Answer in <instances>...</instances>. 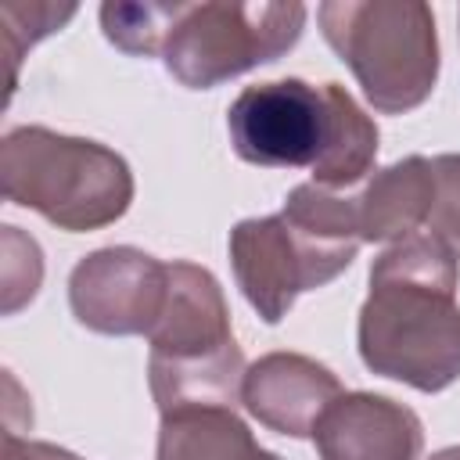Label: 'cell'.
Instances as JSON below:
<instances>
[{
  "instance_id": "cell-1",
  "label": "cell",
  "mask_w": 460,
  "mask_h": 460,
  "mask_svg": "<svg viewBox=\"0 0 460 460\" xmlns=\"http://www.w3.org/2000/svg\"><path fill=\"white\" fill-rule=\"evenodd\" d=\"M460 262L435 234H413L370 266L359 356L392 381L442 392L460 377Z\"/></svg>"
},
{
  "instance_id": "cell-2",
  "label": "cell",
  "mask_w": 460,
  "mask_h": 460,
  "mask_svg": "<svg viewBox=\"0 0 460 460\" xmlns=\"http://www.w3.org/2000/svg\"><path fill=\"white\" fill-rule=\"evenodd\" d=\"M234 151L266 169H313V183L349 190L377 158V126L341 83L273 79L237 93L226 111Z\"/></svg>"
},
{
  "instance_id": "cell-3",
  "label": "cell",
  "mask_w": 460,
  "mask_h": 460,
  "mask_svg": "<svg viewBox=\"0 0 460 460\" xmlns=\"http://www.w3.org/2000/svg\"><path fill=\"white\" fill-rule=\"evenodd\" d=\"M356 194L298 183L284 208L266 219H241L230 230V266L252 309L277 323L302 291L334 280L356 259Z\"/></svg>"
},
{
  "instance_id": "cell-4",
  "label": "cell",
  "mask_w": 460,
  "mask_h": 460,
  "mask_svg": "<svg viewBox=\"0 0 460 460\" xmlns=\"http://www.w3.org/2000/svg\"><path fill=\"white\" fill-rule=\"evenodd\" d=\"M147 381L162 413L187 406H237L244 356L234 341L219 280L194 262H169V295L151 327Z\"/></svg>"
},
{
  "instance_id": "cell-5",
  "label": "cell",
  "mask_w": 460,
  "mask_h": 460,
  "mask_svg": "<svg viewBox=\"0 0 460 460\" xmlns=\"http://www.w3.org/2000/svg\"><path fill=\"white\" fill-rule=\"evenodd\" d=\"M0 190L47 223L83 234L115 223L129 208L133 172L122 155L97 140L18 126L0 144Z\"/></svg>"
},
{
  "instance_id": "cell-6",
  "label": "cell",
  "mask_w": 460,
  "mask_h": 460,
  "mask_svg": "<svg viewBox=\"0 0 460 460\" xmlns=\"http://www.w3.org/2000/svg\"><path fill=\"white\" fill-rule=\"evenodd\" d=\"M316 18L374 111L402 115L431 97L438 79V36L428 4L331 0L320 4Z\"/></svg>"
},
{
  "instance_id": "cell-7",
  "label": "cell",
  "mask_w": 460,
  "mask_h": 460,
  "mask_svg": "<svg viewBox=\"0 0 460 460\" xmlns=\"http://www.w3.org/2000/svg\"><path fill=\"white\" fill-rule=\"evenodd\" d=\"M305 29L302 4H187L172 25L162 61L190 90H212L255 65L277 61Z\"/></svg>"
},
{
  "instance_id": "cell-8",
  "label": "cell",
  "mask_w": 460,
  "mask_h": 460,
  "mask_svg": "<svg viewBox=\"0 0 460 460\" xmlns=\"http://www.w3.org/2000/svg\"><path fill=\"white\" fill-rule=\"evenodd\" d=\"M169 262L119 244L75 262L68 277L72 316L97 334H151L165 309Z\"/></svg>"
},
{
  "instance_id": "cell-9",
  "label": "cell",
  "mask_w": 460,
  "mask_h": 460,
  "mask_svg": "<svg viewBox=\"0 0 460 460\" xmlns=\"http://www.w3.org/2000/svg\"><path fill=\"white\" fill-rule=\"evenodd\" d=\"M320 460H417L420 417L374 392H341L313 428Z\"/></svg>"
},
{
  "instance_id": "cell-10",
  "label": "cell",
  "mask_w": 460,
  "mask_h": 460,
  "mask_svg": "<svg viewBox=\"0 0 460 460\" xmlns=\"http://www.w3.org/2000/svg\"><path fill=\"white\" fill-rule=\"evenodd\" d=\"M341 395V381L302 352H270L244 374L241 402L270 431L305 438L327 406Z\"/></svg>"
},
{
  "instance_id": "cell-11",
  "label": "cell",
  "mask_w": 460,
  "mask_h": 460,
  "mask_svg": "<svg viewBox=\"0 0 460 460\" xmlns=\"http://www.w3.org/2000/svg\"><path fill=\"white\" fill-rule=\"evenodd\" d=\"M435 205V172L431 158L410 155L374 172L370 183L356 194L359 237L363 241H406L420 223H428Z\"/></svg>"
},
{
  "instance_id": "cell-12",
  "label": "cell",
  "mask_w": 460,
  "mask_h": 460,
  "mask_svg": "<svg viewBox=\"0 0 460 460\" xmlns=\"http://www.w3.org/2000/svg\"><path fill=\"white\" fill-rule=\"evenodd\" d=\"M158 460H280L262 449L230 406H187L162 413Z\"/></svg>"
},
{
  "instance_id": "cell-13",
  "label": "cell",
  "mask_w": 460,
  "mask_h": 460,
  "mask_svg": "<svg viewBox=\"0 0 460 460\" xmlns=\"http://www.w3.org/2000/svg\"><path fill=\"white\" fill-rule=\"evenodd\" d=\"M187 4H101V29L108 43H115L126 54H162L172 25L180 22Z\"/></svg>"
},
{
  "instance_id": "cell-14",
  "label": "cell",
  "mask_w": 460,
  "mask_h": 460,
  "mask_svg": "<svg viewBox=\"0 0 460 460\" xmlns=\"http://www.w3.org/2000/svg\"><path fill=\"white\" fill-rule=\"evenodd\" d=\"M75 4H18L4 0L0 4V50L7 61V101L18 83V65L29 47H36L43 36L58 32L65 22H72Z\"/></svg>"
},
{
  "instance_id": "cell-15",
  "label": "cell",
  "mask_w": 460,
  "mask_h": 460,
  "mask_svg": "<svg viewBox=\"0 0 460 460\" xmlns=\"http://www.w3.org/2000/svg\"><path fill=\"white\" fill-rule=\"evenodd\" d=\"M0 284H4V313H18L25 302L36 298L43 280V255L32 237H25L18 226H4L0 241Z\"/></svg>"
},
{
  "instance_id": "cell-16",
  "label": "cell",
  "mask_w": 460,
  "mask_h": 460,
  "mask_svg": "<svg viewBox=\"0 0 460 460\" xmlns=\"http://www.w3.org/2000/svg\"><path fill=\"white\" fill-rule=\"evenodd\" d=\"M431 172H435V205L428 226L460 259V155L431 158Z\"/></svg>"
},
{
  "instance_id": "cell-17",
  "label": "cell",
  "mask_w": 460,
  "mask_h": 460,
  "mask_svg": "<svg viewBox=\"0 0 460 460\" xmlns=\"http://www.w3.org/2000/svg\"><path fill=\"white\" fill-rule=\"evenodd\" d=\"M0 460H83L61 446L50 442H32V438H18V435H4V449Z\"/></svg>"
},
{
  "instance_id": "cell-18",
  "label": "cell",
  "mask_w": 460,
  "mask_h": 460,
  "mask_svg": "<svg viewBox=\"0 0 460 460\" xmlns=\"http://www.w3.org/2000/svg\"><path fill=\"white\" fill-rule=\"evenodd\" d=\"M431 460H460V446H449V449H438V453H431Z\"/></svg>"
}]
</instances>
